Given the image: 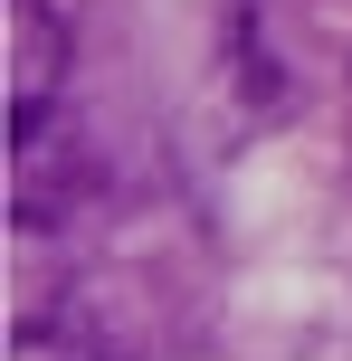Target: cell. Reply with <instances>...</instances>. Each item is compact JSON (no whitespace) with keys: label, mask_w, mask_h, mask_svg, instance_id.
Listing matches in <instances>:
<instances>
[{"label":"cell","mask_w":352,"mask_h":361,"mask_svg":"<svg viewBox=\"0 0 352 361\" xmlns=\"http://www.w3.org/2000/svg\"><path fill=\"white\" fill-rule=\"evenodd\" d=\"M10 361H124L95 324H76V314H29V324L10 333Z\"/></svg>","instance_id":"cell-2"},{"label":"cell","mask_w":352,"mask_h":361,"mask_svg":"<svg viewBox=\"0 0 352 361\" xmlns=\"http://www.w3.org/2000/svg\"><path fill=\"white\" fill-rule=\"evenodd\" d=\"M57 76H67V19L48 0H10V133L19 143L48 124Z\"/></svg>","instance_id":"cell-1"}]
</instances>
